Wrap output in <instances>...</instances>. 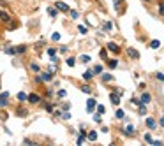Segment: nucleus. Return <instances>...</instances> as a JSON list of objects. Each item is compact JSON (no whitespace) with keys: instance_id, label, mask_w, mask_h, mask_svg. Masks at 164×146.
<instances>
[{"instance_id":"nucleus-1","label":"nucleus","mask_w":164,"mask_h":146,"mask_svg":"<svg viewBox=\"0 0 164 146\" xmlns=\"http://www.w3.org/2000/svg\"><path fill=\"white\" fill-rule=\"evenodd\" d=\"M7 104H9V93H0V107H5Z\"/></svg>"},{"instance_id":"nucleus-2","label":"nucleus","mask_w":164,"mask_h":146,"mask_svg":"<svg viewBox=\"0 0 164 146\" xmlns=\"http://www.w3.org/2000/svg\"><path fill=\"white\" fill-rule=\"evenodd\" d=\"M109 99H111V102H113L115 106H118V104H120V93H118V92L109 93Z\"/></svg>"},{"instance_id":"nucleus-3","label":"nucleus","mask_w":164,"mask_h":146,"mask_svg":"<svg viewBox=\"0 0 164 146\" xmlns=\"http://www.w3.org/2000/svg\"><path fill=\"white\" fill-rule=\"evenodd\" d=\"M95 106H97V102H95V99H88L87 100V109H88V111H94V109H95Z\"/></svg>"},{"instance_id":"nucleus-4","label":"nucleus","mask_w":164,"mask_h":146,"mask_svg":"<svg viewBox=\"0 0 164 146\" xmlns=\"http://www.w3.org/2000/svg\"><path fill=\"white\" fill-rule=\"evenodd\" d=\"M55 5H57V9H60V11H64V12H69V5H67V4H64V2H57Z\"/></svg>"},{"instance_id":"nucleus-5","label":"nucleus","mask_w":164,"mask_h":146,"mask_svg":"<svg viewBox=\"0 0 164 146\" xmlns=\"http://www.w3.org/2000/svg\"><path fill=\"white\" fill-rule=\"evenodd\" d=\"M150 100H152L150 93H143V95H141V100H139V102H141V104H145V106H146V104H148Z\"/></svg>"},{"instance_id":"nucleus-6","label":"nucleus","mask_w":164,"mask_h":146,"mask_svg":"<svg viewBox=\"0 0 164 146\" xmlns=\"http://www.w3.org/2000/svg\"><path fill=\"white\" fill-rule=\"evenodd\" d=\"M108 49H109V51H113V53H118V51H120L118 44H115V42H109V44H108Z\"/></svg>"},{"instance_id":"nucleus-7","label":"nucleus","mask_w":164,"mask_h":146,"mask_svg":"<svg viewBox=\"0 0 164 146\" xmlns=\"http://www.w3.org/2000/svg\"><path fill=\"white\" fill-rule=\"evenodd\" d=\"M127 53H129V56H132V58H136V60H138V58H139V53H138V51L134 49V48H129V49H127Z\"/></svg>"},{"instance_id":"nucleus-8","label":"nucleus","mask_w":164,"mask_h":146,"mask_svg":"<svg viewBox=\"0 0 164 146\" xmlns=\"http://www.w3.org/2000/svg\"><path fill=\"white\" fill-rule=\"evenodd\" d=\"M146 127L148 129H155V127H157V123H155L154 118H146Z\"/></svg>"},{"instance_id":"nucleus-9","label":"nucleus","mask_w":164,"mask_h":146,"mask_svg":"<svg viewBox=\"0 0 164 146\" xmlns=\"http://www.w3.org/2000/svg\"><path fill=\"white\" fill-rule=\"evenodd\" d=\"M28 100H30L32 104H37V102L41 100V97H39V95H35V93H32V95H28Z\"/></svg>"},{"instance_id":"nucleus-10","label":"nucleus","mask_w":164,"mask_h":146,"mask_svg":"<svg viewBox=\"0 0 164 146\" xmlns=\"http://www.w3.org/2000/svg\"><path fill=\"white\" fill-rule=\"evenodd\" d=\"M124 132H125V136H134V127H132V125H127Z\"/></svg>"},{"instance_id":"nucleus-11","label":"nucleus","mask_w":164,"mask_h":146,"mask_svg":"<svg viewBox=\"0 0 164 146\" xmlns=\"http://www.w3.org/2000/svg\"><path fill=\"white\" fill-rule=\"evenodd\" d=\"M51 77H53V76H51V72H44V74L41 76V81H49Z\"/></svg>"},{"instance_id":"nucleus-12","label":"nucleus","mask_w":164,"mask_h":146,"mask_svg":"<svg viewBox=\"0 0 164 146\" xmlns=\"http://www.w3.org/2000/svg\"><path fill=\"white\" fill-rule=\"evenodd\" d=\"M0 19H2V21H9L11 18H9V14H7V12H4V11H0Z\"/></svg>"},{"instance_id":"nucleus-13","label":"nucleus","mask_w":164,"mask_h":146,"mask_svg":"<svg viewBox=\"0 0 164 146\" xmlns=\"http://www.w3.org/2000/svg\"><path fill=\"white\" fill-rule=\"evenodd\" d=\"M92 76H94V70H87L85 74H83V79H87V81H88V79H92Z\"/></svg>"},{"instance_id":"nucleus-14","label":"nucleus","mask_w":164,"mask_h":146,"mask_svg":"<svg viewBox=\"0 0 164 146\" xmlns=\"http://www.w3.org/2000/svg\"><path fill=\"white\" fill-rule=\"evenodd\" d=\"M79 62L88 63V62H90V56H88V55H81V56H79Z\"/></svg>"},{"instance_id":"nucleus-15","label":"nucleus","mask_w":164,"mask_h":146,"mask_svg":"<svg viewBox=\"0 0 164 146\" xmlns=\"http://www.w3.org/2000/svg\"><path fill=\"white\" fill-rule=\"evenodd\" d=\"M65 63L69 65V67H74V63H76V60H74L72 56H69V58H67V60H65Z\"/></svg>"},{"instance_id":"nucleus-16","label":"nucleus","mask_w":164,"mask_h":146,"mask_svg":"<svg viewBox=\"0 0 164 146\" xmlns=\"http://www.w3.org/2000/svg\"><path fill=\"white\" fill-rule=\"evenodd\" d=\"M83 141H85V130L78 136V141H76V143H78V144H83Z\"/></svg>"},{"instance_id":"nucleus-17","label":"nucleus","mask_w":164,"mask_h":146,"mask_svg":"<svg viewBox=\"0 0 164 146\" xmlns=\"http://www.w3.org/2000/svg\"><path fill=\"white\" fill-rule=\"evenodd\" d=\"M48 12H49V16H51V18H57V14H58V12H57V9H53V7H49Z\"/></svg>"},{"instance_id":"nucleus-18","label":"nucleus","mask_w":164,"mask_h":146,"mask_svg":"<svg viewBox=\"0 0 164 146\" xmlns=\"http://www.w3.org/2000/svg\"><path fill=\"white\" fill-rule=\"evenodd\" d=\"M81 92H85V93H92V88H90L88 85H83V86H81Z\"/></svg>"},{"instance_id":"nucleus-19","label":"nucleus","mask_w":164,"mask_h":146,"mask_svg":"<svg viewBox=\"0 0 164 146\" xmlns=\"http://www.w3.org/2000/svg\"><path fill=\"white\" fill-rule=\"evenodd\" d=\"M111 79H113V76H111V74H104V76H102V81H104V83H109Z\"/></svg>"},{"instance_id":"nucleus-20","label":"nucleus","mask_w":164,"mask_h":146,"mask_svg":"<svg viewBox=\"0 0 164 146\" xmlns=\"http://www.w3.org/2000/svg\"><path fill=\"white\" fill-rule=\"evenodd\" d=\"M159 46H161V42H159V41H152V42H150V48H152V49H157Z\"/></svg>"},{"instance_id":"nucleus-21","label":"nucleus","mask_w":164,"mask_h":146,"mask_svg":"<svg viewBox=\"0 0 164 146\" xmlns=\"http://www.w3.org/2000/svg\"><path fill=\"white\" fill-rule=\"evenodd\" d=\"M62 120H71V113L67 111V109H65V111L62 113Z\"/></svg>"},{"instance_id":"nucleus-22","label":"nucleus","mask_w":164,"mask_h":146,"mask_svg":"<svg viewBox=\"0 0 164 146\" xmlns=\"http://www.w3.org/2000/svg\"><path fill=\"white\" fill-rule=\"evenodd\" d=\"M108 65H109V69H115L116 65H118V62L116 60H108Z\"/></svg>"},{"instance_id":"nucleus-23","label":"nucleus","mask_w":164,"mask_h":146,"mask_svg":"<svg viewBox=\"0 0 164 146\" xmlns=\"http://www.w3.org/2000/svg\"><path fill=\"white\" fill-rule=\"evenodd\" d=\"M48 55H49L51 58H55V56H57V49H53V48H49V49H48Z\"/></svg>"},{"instance_id":"nucleus-24","label":"nucleus","mask_w":164,"mask_h":146,"mask_svg":"<svg viewBox=\"0 0 164 146\" xmlns=\"http://www.w3.org/2000/svg\"><path fill=\"white\" fill-rule=\"evenodd\" d=\"M18 100H27V93L25 92H19L18 93Z\"/></svg>"},{"instance_id":"nucleus-25","label":"nucleus","mask_w":164,"mask_h":146,"mask_svg":"<svg viewBox=\"0 0 164 146\" xmlns=\"http://www.w3.org/2000/svg\"><path fill=\"white\" fill-rule=\"evenodd\" d=\"M113 2H115V9H116V11H120V5H122L124 0H113Z\"/></svg>"},{"instance_id":"nucleus-26","label":"nucleus","mask_w":164,"mask_h":146,"mask_svg":"<svg viewBox=\"0 0 164 146\" xmlns=\"http://www.w3.org/2000/svg\"><path fill=\"white\" fill-rule=\"evenodd\" d=\"M5 53L7 55H14L16 53V48H5Z\"/></svg>"},{"instance_id":"nucleus-27","label":"nucleus","mask_w":164,"mask_h":146,"mask_svg":"<svg viewBox=\"0 0 164 146\" xmlns=\"http://www.w3.org/2000/svg\"><path fill=\"white\" fill-rule=\"evenodd\" d=\"M94 72H95V74H101V72H102V65H95V67H94Z\"/></svg>"},{"instance_id":"nucleus-28","label":"nucleus","mask_w":164,"mask_h":146,"mask_svg":"<svg viewBox=\"0 0 164 146\" xmlns=\"http://www.w3.org/2000/svg\"><path fill=\"white\" fill-rule=\"evenodd\" d=\"M88 139H90V141H95V139H97V132H90V134H88Z\"/></svg>"},{"instance_id":"nucleus-29","label":"nucleus","mask_w":164,"mask_h":146,"mask_svg":"<svg viewBox=\"0 0 164 146\" xmlns=\"http://www.w3.org/2000/svg\"><path fill=\"white\" fill-rule=\"evenodd\" d=\"M146 113V107H145V104H139V114H145Z\"/></svg>"},{"instance_id":"nucleus-30","label":"nucleus","mask_w":164,"mask_h":146,"mask_svg":"<svg viewBox=\"0 0 164 146\" xmlns=\"http://www.w3.org/2000/svg\"><path fill=\"white\" fill-rule=\"evenodd\" d=\"M104 30H113V25H111V23H104Z\"/></svg>"},{"instance_id":"nucleus-31","label":"nucleus","mask_w":164,"mask_h":146,"mask_svg":"<svg viewBox=\"0 0 164 146\" xmlns=\"http://www.w3.org/2000/svg\"><path fill=\"white\" fill-rule=\"evenodd\" d=\"M78 30H79V34H87V26L79 25V26H78Z\"/></svg>"},{"instance_id":"nucleus-32","label":"nucleus","mask_w":164,"mask_h":146,"mask_svg":"<svg viewBox=\"0 0 164 146\" xmlns=\"http://www.w3.org/2000/svg\"><path fill=\"white\" fill-rule=\"evenodd\" d=\"M145 141L152 144V141H154V139H152V136H150V134H145Z\"/></svg>"},{"instance_id":"nucleus-33","label":"nucleus","mask_w":164,"mask_h":146,"mask_svg":"<svg viewBox=\"0 0 164 146\" xmlns=\"http://www.w3.org/2000/svg\"><path fill=\"white\" fill-rule=\"evenodd\" d=\"M116 118H124V111H122V109H118V111H116Z\"/></svg>"},{"instance_id":"nucleus-34","label":"nucleus","mask_w":164,"mask_h":146,"mask_svg":"<svg viewBox=\"0 0 164 146\" xmlns=\"http://www.w3.org/2000/svg\"><path fill=\"white\" fill-rule=\"evenodd\" d=\"M155 76H157V79H159V81H164V74H162V72H157Z\"/></svg>"},{"instance_id":"nucleus-35","label":"nucleus","mask_w":164,"mask_h":146,"mask_svg":"<svg viewBox=\"0 0 164 146\" xmlns=\"http://www.w3.org/2000/svg\"><path fill=\"white\" fill-rule=\"evenodd\" d=\"M51 39H53V41H58V39H60V34H57V32H55L53 35H51Z\"/></svg>"},{"instance_id":"nucleus-36","label":"nucleus","mask_w":164,"mask_h":146,"mask_svg":"<svg viewBox=\"0 0 164 146\" xmlns=\"http://www.w3.org/2000/svg\"><path fill=\"white\" fill-rule=\"evenodd\" d=\"M16 53H25V46H19V48H16Z\"/></svg>"},{"instance_id":"nucleus-37","label":"nucleus","mask_w":164,"mask_h":146,"mask_svg":"<svg viewBox=\"0 0 164 146\" xmlns=\"http://www.w3.org/2000/svg\"><path fill=\"white\" fill-rule=\"evenodd\" d=\"M30 69L37 72V70H39V65H37V63H32V65H30Z\"/></svg>"},{"instance_id":"nucleus-38","label":"nucleus","mask_w":164,"mask_h":146,"mask_svg":"<svg viewBox=\"0 0 164 146\" xmlns=\"http://www.w3.org/2000/svg\"><path fill=\"white\" fill-rule=\"evenodd\" d=\"M159 12H161V14H162V16H164V2H162V4L159 5Z\"/></svg>"},{"instance_id":"nucleus-39","label":"nucleus","mask_w":164,"mask_h":146,"mask_svg":"<svg viewBox=\"0 0 164 146\" xmlns=\"http://www.w3.org/2000/svg\"><path fill=\"white\" fill-rule=\"evenodd\" d=\"M71 18L76 19V18H78V12H76V11H71Z\"/></svg>"},{"instance_id":"nucleus-40","label":"nucleus","mask_w":164,"mask_h":146,"mask_svg":"<svg viewBox=\"0 0 164 146\" xmlns=\"http://www.w3.org/2000/svg\"><path fill=\"white\" fill-rule=\"evenodd\" d=\"M94 120L97 121V123H101V113H99V114H95V116H94Z\"/></svg>"},{"instance_id":"nucleus-41","label":"nucleus","mask_w":164,"mask_h":146,"mask_svg":"<svg viewBox=\"0 0 164 146\" xmlns=\"http://www.w3.org/2000/svg\"><path fill=\"white\" fill-rule=\"evenodd\" d=\"M97 111H99V113H101V114H102V113H104V111H106V109H104V106H97Z\"/></svg>"},{"instance_id":"nucleus-42","label":"nucleus","mask_w":164,"mask_h":146,"mask_svg":"<svg viewBox=\"0 0 164 146\" xmlns=\"http://www.w3.org/2000/svg\"><path fill=\"white\" fill-rule=\"evenodd\" d=\"M58 97H65V90H60V92H58Z\"/></svg>"},{"instance_id":"nucleus-43","label":"nucleus","mask_w":164,"mask_h":146,"mask_svg":"<svg viewBox=\"0 0 164 146\" xmlns=\"http://www.w3.org/2000/svg\"><path fill=\"white\" fill-rule=\"evenodd\" d=\"M46 111H53V106H51V104H46Z\"/></svg>"},{"instance_id":"nucleus-44","label":"nucleus","mask_w":164,"mask_h":146,"mask_svg":"<svg viewBox=\"0 0 164 146\" xmlns=\"http://www.w3.org/2000/svg\"><path fill=\"white\" fill-rule=\"evenodd\" d=\"M159 123H161V127H164V118H161V121H159Z\"/></svg>"}]
</instances>
